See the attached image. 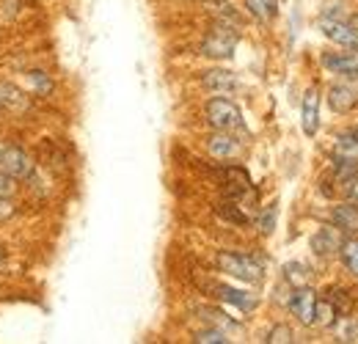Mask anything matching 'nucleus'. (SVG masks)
Here are the masks:
<instances>
[{
	"label": "nucleus",
	"instance_id": "12",
	"mask_svg": "<svg viewBox=\"0 0 358 344\" xmlns=\"http://www.w3.org/2000/svg\"><path fill=\"white\" fill-rule=\"evenodd\" d=\"M301 116H303V132H306V135H314L317 127H320V94H317V88H309V91H306Z\"/></svg>",
	"mask_w": 358,
	"mask_h": 344
},
{
	"label": "nucleus",
	"instance_id": "22",
	"mask_svg": "<svg viewBox=\"0 0 358 344\" xmlns=\"http://www.w3.org/2000/svg\"><path fill=\"white\" fill-rule=\"evenodd\" d=\"M0 105H3V108H14V110H17V108H22V105H25V99H22V94H20L14 86H6V83H3V86H0Z\"/></svg>",
	"mask_w": 358,
	"mask_h": 344
},
{
	"label": "nucleus",
	"instance_id": "28",
	"mask_svg": "<svg viewBox=\"0 0 358 344\" xmlns=\"http://www.w3.org/2000/svg\"><path fill=\"white\" fill-rule=\"evenodd\" d=\"M331 303H334V308H336V311H339V308H350V301L345 298V292H342V289H336V292L331 295Z\"/></svg>",
	"mask_w": 358,
	"mask_h": 344
},
{
	"label": "nucleus",
	"instance_id": "10",
	"mask_svg": "<svg viewBox=\"0 0 358 344\" xmlns=\"http://www.w3.org/2000/svg\"><path fill=\"white\" fill-rule=\"evenodd\" d=\"M328 105L336 113H350L358 105V88L353 86H331L328 88Z\"/></svg>",
	"mask_w": 358,
	"mask_h": 344
},
{
	"label": "nucleus",
	"instance_id": "18",
	"mask_svg": "<svg viewBox=\"0 0 358 344\" xmlns=\"http://www.w3.org/2000/svg\"><path fill=\"white\" fill-rule=\"evenodd\" d=\"M336 308H334V303L331 301H317L314 306V325H322V328H328V325H334L336 322Z\"/></svg>",
	"mask_w": 358,
	"mask_h": 344
},
{
	"label": "nucleus",
	"instance_id": "2",
	"mask_svg": "<svg viewBox=\"0 0 358 344\" xmlns=\"http://www.w3.org/2000/svg\"><path fill=\"white\" fill-rule=\"evenodd\" d=\"M204 113H207V122H210L215 129H226V132H231V129L243 127V113H240V108H237L231 99H226V96H215V99H210Z\"/></svg>",
	"mask_w": 358,
	"mask_h": 344
},
{
	"label": "nucleus",
	"instance_id": "21",
	"mask_svg": "<svg viewBox=\"0 0 358 344\" xmlns=\"http://www.w3.org/2000/svg\"><path fill=\"white\" fill-rule=\"evenodd\" d=\"M215 213L224 217V220L237 223V226H245V223H248V215H245L234 201H224V204H218V210H215Z\"/></svg>",
	"mask_w": 358,
	"mask_h": 344
},
{
	"label": "nucleus",
	"instance_id": "4",
	"mask_svg": "<svg viewBox=\"0 0 358 344\" xmlns=\"http://www.w3.org/2000/svg\"><path fill=\"white\" fill-rule=\"evenodd\" d=\"M0 171L8 173L11 179H28L34 176V160L17 146H6L0 149Z\"/></svg>",
	"mask_w": 358,
	"mask_h": 344
},
{
	"label": "nucleus",
	"instance_id": "9",
	"mask_svg": "<svg viewBox=\"0 0 358 344\" xmlns=\"http://www.w3.org/2000/svg\"><path fill=\"white\" fill-rule=\"evenodd\" d=\"M201 86L213 94H231L240 88V80H237V75H231L226 69H210V72H204Z\"/></svg>",
	"mask_w": 358,
	"mask_h": 344
},
{
	"label": "nucleus",
	"instance_id": "13",
	"mask_svg": "<svg viewBox=\"0 0 358 344\" xmlns=\"http://www.w3.org/2000/svg\"><path fill=\"white\" fill-rule=\"evenodd\" d=\"M322 64L331 69V72H339V75H356L358 78V52H339V55H325Z\"/></svg>",
	"mask_w": 358,
	"mask_h": 344
},
{
	"label": "nucleus",
	"instance_id": "16",
	"mask_svg": "<svg viewBox=\"0 0 358 344\" xmlns=\"http://www.w3.org/2000/svg\"><path fill=\"white\" fill-rule=\"evenodd\" d=\"M336 155H339V157H356L358 160V129L342 132V135L336 138Z\"/></svg>",
	"mask_w": 358,
	"mask_h": 344
},
{
	"label": "nucleus",
	"instance_id": "1",
	"mask_svg": "<svg viewBox=\"0 0 358 344\" xmlns=\"http://www.w3.org/2000/svg\"><path fill=\"white\" fill-rule=\"evenodd\" d=\"M215 264L221 273H229L231 278L248 281V284H259L262 281V261L248 254H234V251H221L215 257Z\"/></svg>",
	"mask_w": 358,
	"mask_h": 344
},
{
	"label": "nucleus",
	"instance_id": "26",
	"mask_svg": "<svg viewBox=\"0 0 358 344\" xmlns=\"http://www.w3.org/2000/svg\"><path fill=\"white\" fill-rule=\"evenodd\" d=\"M14 190H17L14 179H11L8 173L0 171V199H8V196H14Z\"/></svg>",
	"mask_w": 358,
	"mask_h": 344
},
{
	"label": "nucleus",
	"instance_id": "23",
	"mask_svg": "<svg viewBox=\"0 0 358 344\" xmlns=\"http://www.w3.org/2000/svg\"><path fill=\"white\" fill-rule=\"evenodd\" d=\"M193 342H199V344H226L229 339H226V334L221 331V328H207V331H199L196 336H193Z\"/></svg>",
	"mask_w": 358,
	"mask_h": 344
},
{
	"label": "nucleus",
	"instance_id": "25",
	"mask_svg": "<svg viewBox=\"0 0 358 344\" xmlns=\"http://www.w3.org/2000/svg\"><path fill=\"white\" fill-rule=\"evenodd\" d=\"M275 215H278L275 204L265 207V213L259 215V231H262V234H270V231H273V226H275Z\"/></svg>",
	"mask_w": 358,
	"mask_h": 344
},
{
	"label": "nucleus",
	"instance_id": "6",
	"mask_svg": "<svg viewBox=\"0 0 358 344\" xmlns=\"http://www.w3.org/2000/svg\"><path fill=\"white\" fill-rule=\"evenodd\" d=\"M207 152H210L215 160H231V157H237V155L243 152V143H240L231 132L218 129L215 135L207 138Z\"/></svg>",
	"mask_w": 358,
	"mask_h": 344
},
{
	"label": "nucleus",
	"instance_id": "17",
	"mask_svg": "<svg viewBox=\"0 0 358 344\" xmlns=\"http://www.w3.org/2000/svg\"><path fill=\"white\" fill-rule=\"evenodd\" d=\"M309 275H312V270H309L306 264H301V261H289V264L284 267V278H287L289 284H295V287H306Z\"/></svg>",
	"mask_w": 358,
	"mask_h": 344
},
{
	"label": "nucleus",
	"instance_id": "7",
	"mask_svg": "<svg viewBox=\"0 0 358 344\" xmlns=\"http://www.w3.org/2000/svg\"><path fill=\"white\" fill-rule=\"evenodd\" d=\"M314 306H317V295L309 287H298L289 298V311L303 322V325H314Z\"/></svg>",
	"mask_w": 358,
	"mask_h": 344
},
{
	"label": "nucleus",
	"instance_id": "8",
	"mask_svg": "<svg viewBox=\"0 0 358 344\" xmlns=\"http://www.w3.org/2000/svg\"><path fill=\"white\" fill-rule=\"evenodd\" d=\"M342 248V234L336 226H322L312 237V251L317 257H336Z\"/></svg>",
	"mask_w": 358,
	"mask_h": 344
},
{
	"label": "nucleus",
	"instance_id": "14",
	"mask_svg": "<svg viewBox=\"0 0 358 344\" xmlns=\"http://www.w3.org/2000/svg\"><path fill=\"white\" fill-rule=\"evenodd\" d=\"M331 220L342 231H358V204H339L334 210Z\"/></svg>",
	"mask_w": 358,
	"mask_h": 344
},
{
	"label": "nucleus",
	"instance_id": "27",
	"mask_svg": "<svg viewBox=\"0 0 358 344\" xmlns=\"http://www.w3.org/2000/svg\"><path fill=\"white\" fill-rule=\"evenodd\" d=\"M31 83L36 88H42V94L50 91V78H47L45 72H31Z\"/></svg>",
	"mask_w": 358,
	"mask_h": 344
},
{
	"label": "nucleus",
	"instance_id": "3",
	"mask_svg": "<svg viewBox=\"0 0 358 344\" xmlns=\"http://www.w3.org/2000/svg\"><path fill=\"white\" fill-rule=\"evenodd\" d=\"M234 47H237V34H231V28H226V25H215L201 42V55H207V58H231Z\"/></svg>",
	"mask_w": 358,
	"mask_h": 344
},
{
	"label": "nucleus",
	"instance_id": "20",
	"mask_svg": "<svg viewBox=\"0 0 358 344\" xmlns=\"http://www.w3.org/2000/svg\"><path fill=\"white\" fill-rule=\"evenodd\" d=\"M339 257L345 261V267H348L353 275H358V240L356 237H353V240H342Z\"/></svg>",
	"mask_w": 358,
	"mask_h": 344
},
{
	"label": "nucleus",
	"instance_id": "19",
	"mask_svg": "<svg viewBox=\"0 0 358 344\" xmlns=\"http://www.w3.org/2000/svg\"><path fill=\"white\" fill-rule=\"evenodd\" d=\"M199 314H201L213 328H221V331H234V328H237V322L229 320L224 311H218V308H199Z\"/></svg>",
	"mask_w": 358,
	"mask_h": 344
},
{
	"label": "nucleus",
	"instance_id": "15",
	"mask_svg": "<svg viewBox=\"0 0 358 344\" xmlns=\"http://www.w3.org/2000/svg\"><path fill=\"white\" fill-rule=\"evenodd\" d=\"M245 8H248L257 20L268 22V20H273V17L278 14V0H245Z\"/></svg>",
	"mask_w": 358,
	"mask_h": 344
},
{
	"label": "nucleus",
	"instance_id": "29",
	"mask_svg": "<svg viewBox=\"0 0 358 344\" xmlns=\"http://www.w3.org/2000/svg\"><path fill=\"white\" fill-rule=\"evenodd\" d=\"M14 215V204H8V199H0V220Z\"/></svg>",
	"mask_w": 358,
	"mask_h": 344
},
{
	"label": "nucleus",
	"instance_id": "24",
	"mask_svg": "<svg viewBox=\"0 0 358 344\" xmlns=\"http://www.w3.org/2000/svg\"><path fill=\"white\" fill-rule=\"evenodd\" d=\"M268 344H289L292 342V331H289V325H275L273 331L268 334Z\"/></svg>",
	"mask_w": 358,
	"mask_h": 344
},
{
	"label": "nucleus",
	"instance_id": "5",
	"mask_svg": "<svg viewBox=\"0 0 358 344\" xmlns=\"http://www.w3.org/2000/svg\"><path fill=\"white\" fill-rule=\"evenodd\" d=\"M320 31H322L325 39H331V42L358 50V31L350 22H345V20H328V17H322V20H320Z\"/></svg>",
	"mask_w": 358,
	"mask_h": 344
},
{
	"label": "nucleus",
	"instance_id": "30",
	"mask_svg": "<svg viewBox=\"0 0 358 344\" xmlns=\"http://www.w3.org/2000/svg\"><path fill=\"white\" fill-rule=\"evenodd\" d=\"M0 264H3V251H0Z\"/></svg>",
	"mask_w": 358,
	"mask_h": 344
},
{
	"label": "nucleus",
	"instance_id": "11",
	"mask_svg": "<svg viewBox=\"0 0 358 344\" xmlns=\"http://www.w3.org/2000/svg\"><path fill=\"white\" fill-rule=\"evenodd\" d=\"M213 292L224 303L237 306L240 311H254L257 308V298L248 295V292H243V289H234V287H226V284H213Z\"/></svg>",
	"mask_w": 358,
	"mask_h": 344
}]
</instances>
